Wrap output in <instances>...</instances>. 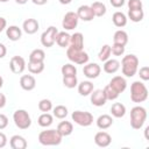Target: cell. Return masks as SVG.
I'll return each instance as SVG.
<instances>
[{
	"label": "cell",
	"mask_w": 149,
	"mask_h": 149,
	"mask_svg": "<svg viewBox=\"0 0 149 149\" xmlns=\"http://www.w3.org/2000/svg\"><path fill=\"white\" fill-rule=\"evenodd\" d=\"M125 45H121V44H116V43H113L112 47H111V51L114 56H122L125 54Z\"/></svg>",
	"instance_id": "ab89813d"
},
{
	"label": "cell",
	"mask_w": 149,
	"mask_h": 149,
	"mask_svg": "<svg viewBox=\"0 0 149 149\" xmlns=\"http://www.w3.org/2000/svg\"><path fill=\"white\" fill-rule=\"evenodd\" d=\"M90 95H91V104L93 106L100 107V106H104L107 101L102 90H93Z\"/></svg>",
	"instance_id": "9a60e30c"
},
{
	"label": "cell",
	"mask_w": 149,
	"mask_h": 149,
	"mask_svg": "<svg viewBox=\"0 0 149 149\" xmlns=\"http://www.w3.org/2000/svg\"><path fill=\"white\" fill-rule=\"evenodd\" d=\"M20 86L24 91H31L36 86V79L31 74H23L20 78Z\"/></svg>",
	"instance_id": "e0dca14e"
},
{
	"label": "cell",
	"mask_w": 149,
	"mask_h": 149,
	"mask_svg": "<svg viewBox=\"0 0 149 149\" xmlns=\"http://www.w3.org/2000/svg\"><path fill=\"white\" fill-rule=\"evenodd\" d=\"M28 70L33 74H38L44 70V62H28Z\"/></svg>",
	"instance_id": "d6a6232c"
},
{
	"label": "cell",
	"mask_w": 149,
	"mask_h": 149,
	"mask_svg": "<svg viewBox=\"0 0 149 149\" xmlns=\"http://www.w3.org/2000/svg\"><path fill=\"white\" fill-rule=\"evenodd\" d=\"M111 87H113L118 93H122L127 88V81L122 76H115L109 80L108 84Z\"/></svg>",
	"instance_id": "5bb4252c"
},
{
	"label": "cell",
	"mask_w": 149,
	"mask_h": 149,
	"mask_svg": "<svg viewBox=\"0 0 149 149\" xmlns=\"http://www.w3.org/2000/svg\"><path fill=\"white\" fill-rule=\"evenodd\" d=\"M6 36L13 42L19 41L22 36V30L17 26H9L8 28H6Z\"/></svg>",
	"instance_id": "d6986e66"
},
{
	"label": "cell",
	"mask_w": 149,
	"mask_h": 149,
	"mask_svg": "<svg viewBox=\"0 0 149 149\" xmlns=\"http://www.w3.org/2000/svg\"><path fill=\"white\" fill-rule=\"evenodd\" d=\"M6 95L3 93H0V108H3L6 106Z\"/></svg>",
	"instance_id": "c3c4849f"
},
{
	"label": "cell",
	"mask_w": 149,
	"mask_h": 149,
	"mask_svg": "<svg viewBox=\"0 0 149 149\" xmlns=\"http://www.w3.org/2000/svg\"><path fill=\"white\" fill-rule=\"evenodd\" d=\"M78 93L83 97H86V95H90L91 92L94 90L93 87V84L90 81V80H84L81 83H79L78 85Z\"/></svg>",
	"instance_id": "cb8c5ba5"
},
{
	"label": "cell",
	"mask_w": 149,
	"mask_h": 149,
	"mask_svg": "<svg viewBox=\"0 0 149 149\" xmlns=\"http://www.w3.org/2000/svg\"><path fill=\"white\" fill-rule=\"evenodd\" d=\"M63 85L68 88H73L78 85L77 76H65L63 77Z\"/></svg>",
	"instance_id": "74e56055"
},
{
	"label": "cell",
	"mask_w": 149,
	"mask_h": 149,
	"mask_svg": "<svg viewBox=\"0 0 149 149\" xmlns=\"http://www.w3.org/2000/svg\"><path fill=\"white\" fill-rule=\"evenodd\" d=\"M13 120L19 129H28L31 125V119L26 109H16L13 114Z\"/></svg>",
	"instance_id": "8992f818"
},
{
	"label": "cell",
	"mask_w": 149,
	"mask_h": 149,
	"mask_svg": "<svg viewBox=\"0 0 149 149\" xmlns=\"http://www.w3.org/2000/svg\"><path fill=\"white\" fill-rule=\"evenodd\" d=\"M62 139L63 136L57 129H47L38 134V142L42 146H58L61 144Z\"/></svg>",
	"instance_id": "7a4b0ae2"
},
{
	"label": "cell",
	"mask_w": 149,
	"mask_h": 149,
	"mask_svg": "<svg viewBox=\"0 0 149 149\" xmlns=\"http://www.w3.org/2000/svg\"><path fill=\"white\" fill-rule=\"evenodd\" d=\"M6 144H7V136L2 132H0V148H3Z\"/></svg>",
	"instance_id": "f6af8a7d"
},
{
	"label": "cell",
	"mask_w": 149,
	"mask_h": 149,
	"mask_svg": "<svg viewBox=\"0 0 149 149\" xmlns=\"http://www.w3.org/2000/svg\"><path fill=\"white\" fill-rule=\"evenodd\" d=\"M125 1H126V0H109L111 5H112L113 7H115V8L122 7V6L125 5Z\"/></svg>",
	"instance_id": "ee69618b"
},
{
	"label": "cell",
	"mask_w": 149,
	"mask_h": 149,
	"mask_svg": "<svg viewBox=\"0 0 149 149\" xmlns=\"http://www.w3.org/2000/svg\"><path fill=\"white\" fill-rule=\"evenodd\" d=\"M52 122H54V116H52L49 112L42 113V114L38 116V119H37V123H38L41 127H44V128L51 126Z\"/></svg>",
	"instance_id": "f1b7e54d"
},
{
	"label": "cell",
	"mask_w": 149,
	"mask_h": 149,
	"mask_svg": "<svg viewBox=\"0 0 149 149\" xmlns=\"http://www.w3.org/2000/svg\"><path fill=\"white\" fill-rule=\"evenodd\" d=\"M91 8L94 13V16H98V17H101L106 14L107 12V8L105 6V3L100 2V1H94L92 5H91Z\"/></svg>",
	"instance_id": "f546056e"
},
{
	"label": "cell",
	"mask_w": 149,
	"mask_h": 149,
	"mask_svg": "<svg viewBox=\"0 0 149 149\" xmlns=\"http://www.w3.org/2000/svg\"><path fill=\"white\" fill-rule=\"evenodd\" d=\"M27 1L28 0H15V2L19 5H24V3H27Z\"/></svg>",
	"instance_id": "816d5d0a"
},
{
	"label": "cell",
	"mask_w": 149,
	"mask_h": 149,
	"mask_svg": "<svg viewBox=\"0 0 149 149\" xmlns=\"http://www.w3.org/2000/svg\"><path fill=\"white\" fill-rule=\"evenodd\" d=\"M9 146L12 149H26L27 148V141L21 135H13L9 140Z\"/></svg>",
	"instance_id": "ac0fdd59"
},
{
	"label": "cell",
	"mask_w": 149,
	"mask_h": 149,
	"mask_svg": "<svg viewBox=\"0 0 149 149\" xmlns=\"http://www.w3.org/2000/svg\"><path fill=\"white\" fill-rule=\"evenodd\" d=\"M111 113L114 118H123L126 114V106L121 102H114L111 107Z\"/></svg>",
	"instance_id": "83f0119b"
},
{
	"label": "cell",
	"mask_w": 149,
	"mask_h": 149,
	"mask_svg": "<svg viewBox=\"0 0 149 149\" xmlns=\"http://www.w3.org/2000/svg\"><path fill=\"white\" fill-rule=\"evenodd\" d=\"M72 121H74V123L81 126V127H88L93 123V115L90 112H85V111H74L71 114Z\"/></svg>",
	"instance_id": "52a82bcc"
},
{
	"label": "cell",
	"mask_w": 149,
	"mask_h": 149,
	"mask_svg": "<svg viewBox=\"0 0 149 149\" xmlns=\"http://www.w3.org/2000/svg\"><path fill=\"white\" fill-rule=\"evenodd\" d=\"M70 38H71V35L69 33H66V31H58V34L56 36V43L61 48H68L70 45Z\"/></svg>",
	"instance_id": "603a6c76"
},
{
	"label": "cell",
	"mask_w": 149,
	"mask_h": 149,
	"mask_svg": "<svg viewBox=\"0 0 149 149\" xmlns=\"http://www.w3.org/2000/svg\"><path fill=\"white\" fill-rule=\"evenodd\" d=\"M127 16H126V14L125 13H122V12H115L114 14H113V16H112V21H113V23H114V26L115 27H118V28H122V27H125L126 24H127Z\"/></svg>",
	"instance_id": "484cf974"
},
{
	"label": "cell",
	"mask_w": 149,
	"mask_h": 149,
	"mask_svg": "<svg viewBox=\"0 0 149 149\" xmlns=\"http://www.w3.org/2000/svg\"><path fill=\"white\" fill-rule=\"evenodd\" d=\"M112 142V137L111 135L107 133V132H98L95 135H94V143L100 147V148H106L111 144Z\"/></svg>",
	"instance_id": "4fadbf2b"
},
{
	"label": "cell",
	"mask_w": 149,
	"mask_h": 149,
	"mask_svg": "<svg viewBox=\"0 0 149 149\" xmlns=\"http://www.w3.org/2000/svg\"><path fill=\"white\" fill-rule=\"evenodd\" d=\"M6 54H7V48H6V45L2 44V43H0V59L3 58V57L6 56Z\"/></svg>",
	"instance_id": "bcb514c9"
},
{
	"label": "cell",
	"mask_w": 149,
	"mask_h": 149,
	"mask_svg": "<svg viewBox=\"0 0 149 149\" xmlns=\"http://www.w3.org/2000/svg\"><path fill=\"white\" fill-rule=\"evenodd\" d=\"M97 127L99 129H107L113 125V118L108 114H102L97 119Z\"/></svg>",
	"instance_id": "7402d4cb"
},
{
	"label": "cell",
	"mask_w": 149,
	"mask_h": 149,
	"mask_svg": "<svg viewBox=\"0 0 149 149\" xmlns=\"http://www.w3.org/2000/svg\"><path fill=\"white\" fill-rule=\"evenodd\" d=\"M31 1H33V3H35L37 6H43L48 2V0H31Z\"/></svg>",
	"instance_id": "681fc988"
},
{
	"label": "cell",
	"mask_w": 149,
	"mask_h": 149,
	"mask_svg": "<svg viewBox=\"0 0 149 149\" xmlns=\"http://www.w3.org/2000/svg\"><path fill=\"white\" fill-rule=\"evenodd\" d=\"M70 47L74 48V49H79L83 50L84 49V36L81 33H74L71 35L70 38Z\"/></svg>",
	"instance_id": "44dd1931"
},
{
	"label": "cell",
	"mask_w": 149,
	"mask_h": 149,
	"mask_svg": "<svg viewBox=\"0 0 149 149\" xmlns=\"http://www.w3.org/2000/svg\"><path fill=\"white\" fill-rule=\"evenodd\" d=\"M8 0H0V2H7Z\"/></svg>",
	"instance_id": "11a10c76"
},
{
	"label": "cell",
	"mask_w": 149,
	"mask_h": 149,
	"mask_svg": "<svg viewBox=\"0 0 149 149\" xmlns=\"http://www.w3.org/2000/svg\"><path fill=\"white\" fill-rule=\"evenodd\" d=\"M9 69L13 73L20 74L26 69V61L21 56H13L9 61Z\"/></svg>",
	"instance_id": "9c48e42d"
},
{
	"label": "cell",
	"mask_w": 149,
	"mask_h": 149,
	"mask_svg": "<svg viewBox=\"0 0 149 149\" xmlns=\"http://www.w3.org/2000/svg\"><path fill=\"white\" fill-rule=\"evenodd\" d=\"M76 13H77L78 19L79 20H83L85 22H90V21H92L94 19V13H93L91 6H88V5H81V6H79Z\"/></svg>",
	"instance_id": "7c38bea8"
},
{
	"label": "cell",
	"mask_w": 149,
	"mask_h": 149,
	"mask_svg": "<svg viewBox=\"0 0 149 149\" xmlns=\"http://www.w3.org/2000/svg\"><path fill=\"white\" fill-rule=\"evenodd\" d=\"M6 27H7V21H6V19L0 16V33H1L3 29H6Z\"/></svg>",
	"instance_id": "7dc6e473"
},
{
	"label": "cell",
	"mask_w": 149,
	"mask_h": 149,
	"mask_svg": "<svg viewBox=\"0 0 149 149\" xmlns=\"http://www.w3.org/2000/svg\"><path fill=\"white\" fill-rule=\"evenodd\" d=\"M147 120V109L142 106H135L130 109V126L133 129H140Z\"/></svg>",
	"instance_id": "3957f363"
},
{
	"label": "cell",
	"mask_w": 149,
	"mask_h": 149,
	"mask_svg": "<svg viewBox=\"0 0 149 149\" xmlns=\"http://www.w3.org/2000/svg\"><path fill=\"white\" fill-rule=\"evenodd\" d=\"M120 69V62L118 59H114V58H108L107 61H105L104 63V71L106 73H115L118 70Z\"/></svg>",
	"instance_id": "ffe728a7"
},
{
	"label": "cell",
	"mask_w": 149,
	"mask_h": 149,
	"mask_svg": "<svg viewBox=\"0 0 149 149\" xmlns=\"http://www.w3.org/2000/svg\"><path fill=\"white\" fill-rule=\"evenodd\" d=\"M3 86V79H2V77L0 76V88Z\"/></svg>",
	"instance_id": "db71d44e"
},
{
	"label": "cell",
	"mask_w": 149,
	"mask_h": 149,
	"mask_svg": "<svg viewBox=\"0 0 149 149\" xmlns=\"http://www.w3.org/2000/svg\"><path fill=\"white\" fill-rule=\"evenodd\" d=\"M143 5L141 0H128V8L129 9H142Z\"/></svg>",
	"instance_id": "b9f144b4"
},
{
	"label": "cell",
	"mask_w": 149,
	"mask_h": 149,
	"mask_svg": "<svg viewBox=\"0 0 149 149\" xmlns=\"http://www.w3.org/2000/svg\"><path fill=\"white\" fill-rule=\"evenodd\" d=\"M66 57L69 58L70 62H72L74 64H79V65L86 64L88 62V58H90L87 52H85L84 50L74 49L70 45L66 48Z\"/></svg>",
	"instance_id": "5b68a950"
},
{
	"label": "cell",
	"mask_w": 149,
	"mask_h": 149,
	"mask_svg": "<svg viewBox=\"0 0 149 149\" xmlns=\"http://www.w3.org/2000/svg\"><path fill=\"white\" fill-rule=\"evenodd\" d=\"M58 34V30L56 27L50 26L48 27L41 35V43L43 47L47 48H51L55 43H56V36Z\"/></svg>",
	"instance_id": "ba28073f"
},
{
	"label": "cell",
	"mask_w": 149,
	"mask_h": 149,
	"mask_svg": "<svg viewBox=\"0 0 149 149\" xmlns=\"http://www.w3.org/2000/svg\"><path fill=\"white\" fill-rule=\"evenodd\" d=\"M7 126H8V118L5 114H1L0 113V130L1 129H5Z\"/></svg>",
	"instance_id": "7bdbcfd3"
},
{
	"label": "cell",
	"mask_w": 149,
	"mask_h": 149,
	"mask_svg": "<svg viewBox=\"0 0 149 149\" xmlns=\"http://www.w3.org/2000/svg\"><path fill=\"white\" fill-rule=\"evenodd\" d=\"M54 116L57 119H64L68 115V107L64 105H57L56 107H52Z\"/></svg>",
	"instance_id": "836d02e7"
},
{
	"label": "cell",
	"mask_w": 149,
	"mask_h": 149,
	"mask_svg": "<svg viewBox=\"0 0 149 149\" xmlns=\"http://www.w3.org/2000/svg\"><path fill=\"white\" fill-rule=\"evenodd\" d=\"M57 130L62 136H69L73 132V125L70 121H62L57 126Z\"/></svg>",
	"instance_id": "d4e9b609"
},
{
	"label": "cell",
	"mask_w": 149,
	"mask_h": 149,
	"mask_svg": "<svg viewBox=\"0 0 149 149\" xmlns=\"http://www.w3.org/2000/svg\"><path fill=\"white\" fill-rule=\"evenodd\" d=\"M112 55V51H111V45L108 44H104L101 47V49L99 50V54H98V58L101 61V62H105L107 61Z\"/></svg>",
	"instance_id": "e575fe53"
},
{
	"label": "cell",
	"mask_w": 149,
	"mask_h": 149,
	"mask_svg": "<svg viewBox=\"0 0 149 149\" xmlns=\"http://www.w3.org/2000/svg\"><path fill=\"white\" fill-rule=\"evenodd\" d=\"M148 130H149V126H147L146 129H144V136H146L147 140H148Z\"/></svg>",
	"instance_id": "f5cc1de1"
},
{
	"label": "cell",
	"mask_w": 149,
	"mask_h": 149,
	"mask_svg": "<svg viewBox=\"0 0 149 149\" xmlns=\"http://www.w3.org/2000/svg\"><path fill=\"white\" fill-rule=\"evenodd\" d=\"M38 109L41 112H43V113L50 112L52 109V102H51V100H49V99H42V100H40V102H38Z\"/></svg>",
	"instance_id": "f35d334b"
},
{
	"label": "cell",
	"mask_w": 149,
	"mask_h": 149,
	"mask_svg": "<svg viewBox=\"0 0 149 149\" xmlns=\"http://www.w3.org/2000/svg\"><path fill=\"white\" fill-rule=\"evenodd\" d=\"M102 91H104V94H105V97H106L107 100H115V99H118V97L120 95V93H118V92H116L113 87H111L109 85H106Z\"/></svg>",
	"instance_id": "8d00e7d4"
},
{
	"label": "cell",
	"mask_w": 149,
	"mask_h": 149,
	"mask_svg": "<svg viewBox=\"0 0 149 149\" xmlns=\"http://www.w3.org/2000/svg\"><path fill=\"white\" fill-rule=\"evenodd\" d=\"M139 76H140V78H141L142 80H144V81L149 80V68H148V66H142V68H140V70H139Z\"/></svg>",
	"instance_id": "60d3db41"
},
{
	"label": "cell",
	"mask_w": 149,
	"mask_h": 149,
	"mask_svg": "<svg viewBox=\"0 0 149 149\" xmlns=\"http://www.w3.org/2000/svg\"><path fill=\"white\" fill-rule=\"evenodd\" d=\"M148 98V88L142 81H134L130 86V100L133 102H143Z\"/></svg>",
	"instance_id": "277c9868"
},
{
	"label": "cell",
	"mask_w": 149,
	"mask_h": 149,
	"mask_svg": "<svg viewBox=\"0 0 149 149\" xmlns=\"http://www.w3.org/2000/svg\"><path fill=\"white\" fill-rule=\"evenodd\" d=\"M78 21H79V19H78L76 12H68L63 17L62 26L65 30H72L78 26Z\"/></svg>",
	"instance_id": "30bf717a"
},
{
	"label": "cell",
	"mask_w": 149,
	"mask_h": 149,
	"mask_svg": "<svg viewBox=\"0 0 149 149\" xmlns=\"http://www.w3.org/2000/svg\"><path fill=\"white\" fill-rule=\"evenodd\" d=\"M61 72L63 74V77H65V76H77V68L73 64L68 63V64H64L62 66Z\"/></svg>",
	"instance_id": "d590c367"
},
{
	"label": "cell",
	"mask_w": 149,
	"mask_h": 149,
	"mask_svg": "<svg viewBox=\"0 0 149 149\" xmlns=\"http://www.w3.org/2000/svg\"><path fill=\"white\" fill-rule=\"evenodd\" d=\"M38 28H40V23H38V21L36 19H27L22 23V29L28 35L35 34L38 30Z\"/></svg>",
	"instance_id": "2e32d148"
},
{
	"label": "cell",
	"mask_w": 149,
	"mask_h": 149,
	"mask_svg": "<svg viewBox=\"0 0 149 149\" xmlns=\"http://www.w3.org/2000/svg\"><path fill=\"white\" fill-rule=\"evenodd\" d=\"M100 72H101V68L97 63H86V64H84L83 73L86 78H88V79L98 78Z\"/></svg>",
	"instance_id": "8fae6325"
},
{
	"label": "cell",
	"mask_w": 149,
	"mask_h": 149,
	"mask_svg": "<svg viewBox=\"0 0 149 149\" xmlns=\"http://www.w3.org/2000/svg\"><path fill=\"white\" fill-rule=\"evenodd\" d=\"M121 70H122V74H125V77H134L139 70V58L137 56L129 54L127 56H123V58L121 59Z\"/></svg>",
	"instance_id": "6da1fadb"
},
{
	"label": "cell",
	"mask_w": 149,
	"mask_h": 149,
	"mask_svg": "<svg viewBox=\"0 0 149 149\" xmlns=\"http://www.w3.org/2000/svg\"><path fill=\"white\" fill-rule=\"evenodd\" d=\"M113 43L126 45L128 43V34L125 30H122V29L116 30L114 33V36H113Z\"/></svg>",
	"instance_id": "4316f807"
},
{
	"label": "cell",
	"mask_w": 149,
	"mask_h": 149,
	"mask_svg": "<svg viewBox=\"0 0 149 149\" xmlns=\"http://www.w3.org/2000/svg\"><path fill=\"white\" fill-rule=\"evenodd\" d=\"M45 52L42 49H34L29 54V62H44Z\"/></svg>",
	"instance_id": "4dcf8cb0"
},
{
	"label": "cell",
	"mask_w": 149,
	"mask_h": 149,
	"mask_svg": "<svg viewBox=\"0 0 149 149\" xmlns=\"http://www.w3.org/2000/svg\"><path fill=\"white\" fill-rule=\"evenodd\" d=\"M128 17L133 22H140L144 17L143 9H128Z\"/></svg>",
	"instance_id": "1f68e13d"
},
{
	"label": "cell",
	"mask_w": 149,
	"mask_h": 149,
	"mask_svg": "<svg viewBox=\"0 0 149 149\" xmlns=\"http://www.w3.org/2000/svg\"><path fill=\"white\" fill-rule=\"evenodd\" d=\"M62 5H69V3H71L72 2V0H58Z\"/></svg>",
	"instance_id": "f907efd6"
}]
</instances>
